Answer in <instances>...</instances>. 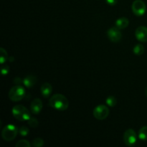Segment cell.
I'll return each mask as SVG.
<instances>
[{"label": "cell", "instance_id": "cell-1", "mask_svg": "<svg viewBox=\"0 0 147 147\" xmlns=\"http://www.w3.org/2000/svg\"><path fill=\"white\" fill-rule=\"evenodd\" d=\"M49 105L56 110L63 111L67 109L69 106V102L67 98L63 95L55 94L50 99Z\"/></svg>", "mask_w": 147, "mask_h": 147}, {"label": "cell", "instance_id": "cell-2", "mask_svg": "<svg viewBox=\"0 0 147 147\" xmlns=\"http://www.w3.org/2000/svg\"><path fill=\"white\" fill-rule=\"evenodd\" d=\"M11 112L13 116L20 121H28L31 118L29 110L22 105H17L14 106Z\"/></svg>", "mask_w": 147, "mask_h": 147}, {"label": "cell", "instance_id": "cell-3", "mask_svg": "<svg viewBox=\"0 0 147 147\" xmlns=\"http://www.w3.org/2000/svg\"><path fill=\"white\" fill-rule=\"evenodd\" d=\"M18 129L13 124H8L4 126L1 131V136L6 142H11L16 138Z\"/></svg>", "mask_w": 147, "mask_h": 147}, {"label": "cell", "instance_id": "cell-4", "mask_svg": "<svg viewBox=\"0 0 147 147\" xmlns=\"http://www.w3.org/2000/svg\"><path fill=\"white\" fill-rule=\"evenodd\" d=\"M24 96H25V90L22 86L20 85H17L12 87L9 92V98L10 100L14 102L20 101L24 98Z\"/></svg>", "mask_w": 147, "mask_h": 147}, {"label": "cell", "instance_id": "cell-5", "mask_svg": "<svg viewBox=\"0 0 147 147\" xmlns=\"http://www.w3.org/2000/svg\"><path fill=\"white\" fill-rule=\"evenodd\" d=\"M93 114L98 120H104L109 116V109L105 105H98L94 109Z\"/></svg>", "mask_w": 147, "mask_h": 147}, {"label": "cell", "instance_id": "cell-6", "mask_svg": "<svg viewBox=\"0 0 147 147\" xmlns=\"http://www.w3.org/2000/svg\"><path fill=\"white\" fill-rule=\"evenodd\" d=\"M132 11L138 17L143 16L146 11V7L145 3L142 0H135L131 6Z\"/></svg>", "mask_w": 147, "mask_h": 147}, {"label": "cell", "instance_id": "cell-7", "mask_svg": "<svg viewBox=\"0 0 147 147\" xmlns=\"http://www.w3.org/2000/svg\"><path fill=\"white\" fill-rule=\"evenodd\" d=\"M123 141L126 146H134L137 141V135L135 131L132 129L126 130L123 134Z\"/></svg>", "mask_w": 147, "mask_h": 147}, {"label": "cell", "instance_id": "cell-8", "mask_svg": "<svg viewBox=\"0 0 147 147\" xmlns=\"http://www.w3.org/2000/svg\"><path fill=\"white\" fill-rule=\"evenodd\" d=\"M107 35L109 40L113 42H119L122 37L120 30L116 27H113L109 29L107 31Z\"/></svg>", "mask_w": 147, "mask_h": 147}, {"label": "cell", "instance_id": "cell-9", "mask_svg": "<svg viewBox=\"0 0 147 147\" xmlns=\"http://www.w3.org/2000/svg\"><path fill=\"white\" fill-rule=\"evenodd\" d=\"M135 36L139 41L142 42H147V27L140 26L135 31Z\"/></svg>", "mask_w": 147, "mask_h": 147}, {"label": "cell", "instance_id": "cell-10", "mask_svg": "<svg viewBox=\"0 0 147 147\" xmlns=\"http://www.w3.org/2000/svg\"><path fill=\"white\" fill-rule=\"evenodd\" d=\"M42 102L40 98H35L32 101L30 105V110L33 114H39L42 109Z\"/></svg>", "mask_w": 147, "mask_h": 147}, {"label": "cell", "instance_id": "cell-11", "mask_svg": "<svg viewBox=\"0 0 147 147\" xmlns=\"http://www.w3.org/2000/svg\"><path fill=\"white\" fill-rule=\"evenodd\" d=\"M37 79L35 76L33 75H29V76H26L24 79H23V84L25 87L27 88H32L34 86V85L37 83Z\"/></svg>", "mask_w": 147, "mask_h": 147}, {"label": "cell", "instance_id": "cell-12", "mask_svg": "<svg viewBox=\"0 0 147 147\" xmlns=\"http://www.w3.org/2000/svg\"><path fill=\"white\" fill-rule=\"evenodd\" d=\"M40 91L44 98H48L53 92V86L49 83H43L40 88Z\"/></svg>", "mask_w": 147, "mask_h": 147}, {"label": "cell", "instance_id": "cell-13", "mask_svg": "<svg viewBox=\"0 0 147 147\" xmlns=\"http://www.w3.org/2000/svg\"><path fill=\"white\" fill-rule=\"evenodd\" d=\"M129 24V19L126 17H121L116 20V27H118L119 30H123L126 28Z\"/></svg>", "mask_w": 147, "mask_h": 147}, {"label": "cell", "instance_id": "cell-14", "mask_svg": "<svg viewBox=\"0 0 147 147\" xmlns=\"http://www.w3.org/2000/svg\"><path fill=\"white\" fill-rule=\"evenodd\" d=\"M138 136L140 140L144 141V142L147 141V126H144L139 130Z\"/></svg>", "mask_w": 147, "mask_h": 147}, {"label": "cell", "instance_id": "cell-15", "mask_svg": "<svg viewBox=\"0 0 147 147\" xmlns=\"http://www.w3.org/2000/svg\"><path fill=\"white\" fill-rule=\"evenodd\" d=\"M133 52L135 55H142L144 53V47L143 45L138 44L134 46L133 49Z\"/></svg>", "mask_w": 147, "mask_h": 147}, {"label": "cell", "instance_id": "cell-16", "mask_svg": "<svg viewBox=\"0 0 147 147\" xmlns=\"http://www.w3.org/2000/svg\"><path fill=\"white\" fill-rule=\"evenodd\" d=\"M8 59V54L7 51L3 47H1L0 48V63L3 65Z\"/></svg>", "mask_w": 147, "mask_h": 147}, {"label": "cell", "instance_id": "cell-17", "mask_svg": "<svg viewBox=\"0 0 147 147\" xmlns=\"http://www.w3.org/2000/svg\"><path fill=\"white\" fill-rule=\"evenodd\" d=\"M106 103L110 107H113L116 105L117 103V100H116V98L113 96H110L106 98Z\"/></svg>", "mask_w": 147, "mask_h": 147}, {"label": "cell", "instance_id": "cell-18", "mask_svg": "<svg viewBox=\"0 0 147 147\" xmlns=\"http://www.w3.org/2000/svg\"><path fill=\"white\" fill-rule=\"evenodd\" d=\"M32 145L34 147H42L44 145V141L41 138H36L32 141Z\"/></svg>", "mask_w": 147, "mask_h": 147}, {"label": "cell", "instance_id": "cell-19", "mask_svg": "<svg viewBox=\"0 0 147 147\" xmlns=\"http://www.w3.org/2000/svg\"><path fill=\"white\" fill-rule=\"evenodd\" d=\"M16 147H30L31 146V144H30V142L27 140H20L17 142L15 144Z\"/></svg>", "mask_w": 147, "mask_h": 147}, {"label": "cell", "instance_id": "cell-20", "mask_svg": "<svg viewBox=\"0 0 147 147\" xmlns=\"http://www.w3.org/2000/svg\"><path fill=\"white\" fill-rule=\"evenodd\" d=\"M29 132H30V131H29V129L27 126H21L19 129V133L22 136H27L28 135Z\"/></svg>", "mask_w": 147, "mask_h": 147}, {"label": "cell", "instance_id": "cell-21", "mask_svg": "<svg viewBox=\"0 0 147 147\" xmlns=\"http://www.w3.org/2000/svg\"><path fill=\"white\" fill-rule=\"evenodd\" d=\"M27 121H28L29 126H31V127L36 128L37 126H38V121H37L35 118H30Z\"/></svg>", "mask_w": 147, "mask_h": 147}, {"label": "cell", "instance_id": "cell-22", "mask_svg": "<svg viewBox=\"0 0 147 147\" xmlns=\"http://www.w3.org/2000/svg\"><path fill=\"white\" fill-rule=\"evenodd\" d=\"M9 70H10V68H9V65H2L1 67V74H2L3 76H6V75H7L9 73Z\"/></svg>", "mask_w": 147, "mask_h": 147}, {"label": "cell", "instance_id": "cell-23", "mask_svg": "<svg viewBox=\"0 0 147 147\" xmlns=\"http://www.w3.org/2000/svg\"><path fill=\"white\" fill-rule=\"evenodd\" d=\"M106 3L111 6H114L117 4L118 0H106Z\"/></svg>", "mask_w": 147, "mask_h": 147}, {"label": "cell", "instance_id": "cell-24", "mask_svg": "<svg viewBox=\"0 0 147 147\" xmlns=\"http://www.w3.org/2000/svg\"><path fill=\"white\" fill-rule=\"evenodd\" d=\"M22 81L23 80H22L20 78H15L14 79V83L17 85H20Z\"/></svg>", "mask_w": 147, "mask_h": 147}, {"label": "cell", "instance_id": "cell-25", "mask_svg": "<svg viewBox=\"0 0 147 147\" xmlns=\"http://www.w3.org/2000/svg\"><path fill=\"white\" fill-rule=\"evenodd\" d=\"M9 60L10 62H13L14 60V57H9Z\"/></svg>", "mask_w": 147, "mask_h": 147}, {"label": "cell", "instance_id": "cell-26", "mask_svg": "<svg viewBox=\"0 0 147 147\" xmlns=\"http://www.w3.org/2000/svg\"><path fill=\"white\" fill-rule=\"evenodd\" d=\"M145 95H146V96L147 98V86L146 87V88H145Z\"/></svg>", "mask_w": 147, "mask_h": 147}]
</instances>
